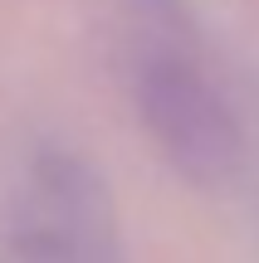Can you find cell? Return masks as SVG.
Instances as JSON below:
<instances>
[{
    "mask_svg": "<svg viewBox=\"0 0 259 263\" xmlns=\"http://www.w3.org/2000/svg\"><path fill=\"white\" fill-rule=\"evenodd\" d=\"M10 263H113L103 195L78 161L49 156L34 166L10 224Z\"/></svg>",
    "mask_w": 259,
    "mask_h": 263,
    "instance_id": "cell-1",
    "label": "cell"
},
{
    "mask_svg": "<svg viewBox=\"0 0 259 263\" xmlns=\"http://www.w3.org/2000/svg\"><path fill=\"white\" fill-rule=\"evenodd\" d=\"M142 117L166 146V156L201 180H220L235 166V122L220 98L205 93V83L186 68H147L142 73Z\"/></svg>",
    "mask_w": 259,
    "mask_h": 263,
    "instance_id": "cell-2",
    "label": "cell"
}]
</instances>
